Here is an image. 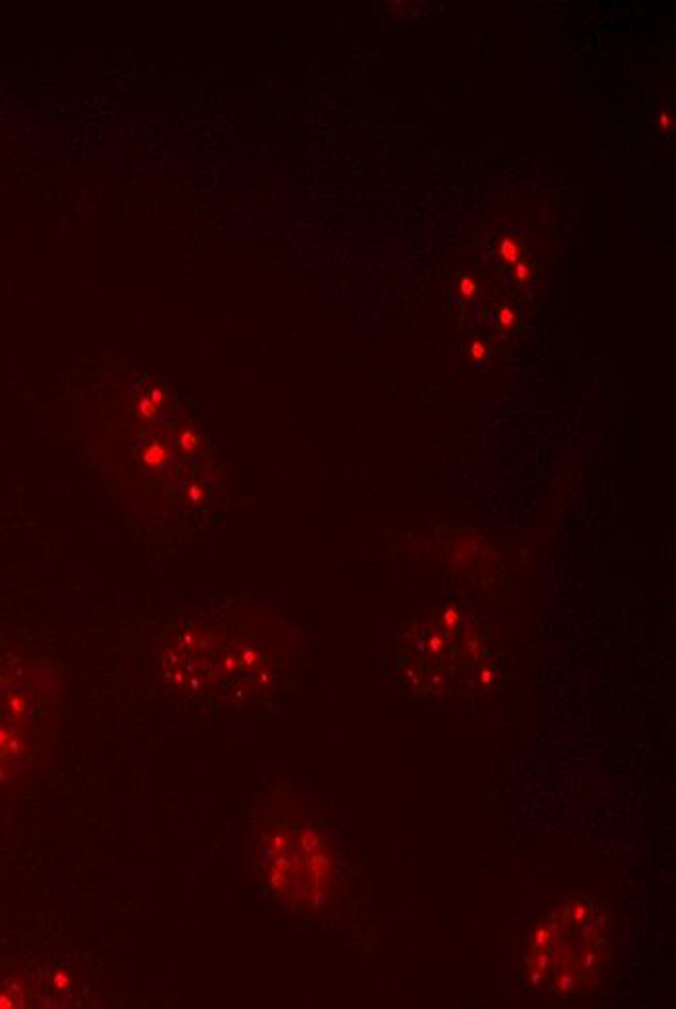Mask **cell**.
Segmentation results:
<instances>
[{
  "mask_svg": "<svg viewBox=\"0 0 676 1009\" xmlns=\"http://www.w3.org/2000/svg\"><path fill=\"white\" fill-rule=\"evenodd\" d=\"M609 957L603 906L572 899L548 914L532 932L525 955L527 983L537 992L570 998L595 990Z\"/></svg>",
  "mask_w": 676,
  "mask_h": 1009,
  "instance_id": "1",
  "label": "cell"
},
{
  "mask_svg": "<svg viewBox=\"0 0 676 1009\" xmlns=\"http://www.w3.org/2000/svg\"><path fill=\"white\" fill-rule=\"evenodd\" d=\"M268 873L274 888L296 903L321 895L329 878V860L309 831H286L274 839L268 857Z\"/></svg>",
  "mask_w": 676,
  "mask_h": 1009,
  "instance_id": "2",
  "label": "cell"
},
{
  "mask_svg": "<svg viewBox=\"0 0 676 1009\" xmlns=\"http://www.w3.org/2000/svg\"><path fill=\"white\" fill-rule=\"evenodd\" d=\"M519 253H521V248L516 240H504L499 243V257L507 263H516Z\"/></svg>",
  "mask_w": 676,
  "mask_h": 1009,
  "instance_id": "3",
  "label": "cell"
},
{
  "mask_svg": "<svg viewBox=\"0 0 676 1009\" xmlns=\"http://www.w3.org/2000/svg\"><path fill=\"white\" fill-rule=\"evenodd\" d=\"M461 288H463V291H465L467 296H471V294H475V282L471 280V278H465L463 284H461Z\"/></svg>",
  "mask_w": 676,
  "mask_h": 1009,
  "instance_id": "4",
  "label": "cell"
}]
</instances>
